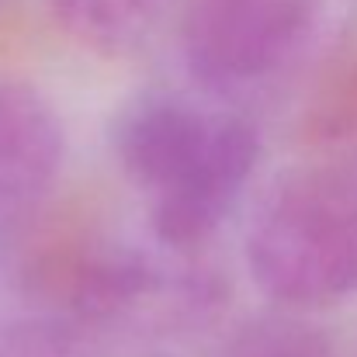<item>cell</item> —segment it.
Returning <instances> with one entry per match:
<instances>
[{
    "label": "cell",
    "mask_w": 357,
    "mask_h": 357,
    "mask_svg": "<svg viewBox=\"0 0 357 357\" xmlns=\"http://www.w3.org/2000/svg\"><path fill=\"white\" fill-rule=\"evenodd\" d=\"M219 357H340L330 337L298 312H271L239 326Z\"/></svg>",
    "instance_id": "8992f818"
},
{
    "label": "cell",
    "mask_w": 357,
    "mask_h": 357,
    "mask_svg": "<svg viewBox=\"0 0 357 357\" xmlns=\"http://www.w3.org/2000/svg\"><path fill=\"white\" fill-rule=\"evenodd\" d=\"M246 267L284 312L357 295V163L319 156L278 174L246 229Z\"/></svg>",
    "instance_id": "7a4b0ae2"
},
{
    "label": "cell",
    "mask_w": 357,
    "mask_h": 357,
    "mask_svg": "<svg viewBox=\"0 0 357 357\" xmlns=\"http://www.w3.org/2000/svg\"><path fill=\"white\" fill-rule=\"evenodd\" d=\"M7 357H160L142 347L128 344H101L98 337H87L70 326H45V330H28L17 337V344L7 351Z\"/></svg>",
    "instance_id": "52a82bcc"
},
{
    "label": "cell",
    "mask_w": 357,
    "mask_h": 357,
    "mask_svg": "<svg viewBox=\"0 0 357 357\" xmlns=\"http://www.w3.org/2000/svg\"><path fill=\"white\" fill-rule=\"evenodd\" d=\"M112 153L125 181L149 202L153 236L188 253L243 198L260 139L243 115L181 94H139L112 121Z\"/></svg>",
    "instance_id": "6da1fadb"
},
{
    "label": "cell",
    "mask_w": 357,
    "mask_h": 357,
    "mask_svg": "<svg viewBox=\"0 0 357 357\" xmlns=\"http://www.w3.org/2000/svg\"><path fill=\"white\" fill-rule=\"evenodd\" d=\"M357 17V0H188L184 56L219 91H253L330 59Z\"/></svg>",
    "instance_id": "3957f363"
},
{
    "label": "cell",
    "mask_w": 357,
    "mask_h": 357,
    "mask_svg": "<svg viewBox=\"0 0 357 357\" xmlns=\"http://www.w3.org/2000/svg\"><path fill=\"white\" fill-rule=\"evenodd\" d=\"M66 135L52 101L24 77L0 73V226L28 219L63 170Z\"/></svg>",
    "instance_id": "277c9868"
},
{
    "label": "cell",
    "mask_w": 357,
    "mask_h": 357,
    "mask_svg": "<svg viewBox=\"0 0 357 357\" xmlns=\"http://www.w3.org/2000/svg\"><path fill=\"white\" fill-rule=\"evenodd\" d=\"M170 0H52V14L63 31L98 52L132 56L160 28Z\"/></svg>",
    "instance_id": "5b68a950"
},
{
    "label": "cell",
    "mask_w": 357,
    "mask_h": 357,
    "mask_svg": "<svg viewBox=\"0 0 357 357\" xmlns=\"http://www.w3.org/2000/svg\"><path fill=\"white\" fill-rule=\"evenodd\" d=\"M316 132L323 142H330L326 156L357 163V73L330 87L316 115Z\"/></svg>",
    "instance_id": "ba28073f"
}]
</instances>
